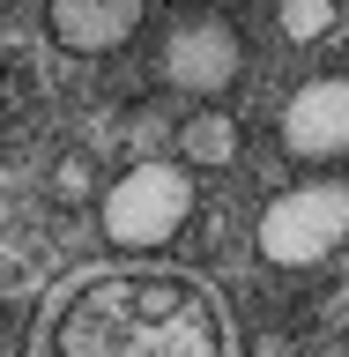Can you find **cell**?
Wrapping results in <instances>:
<instances>
[{
	"mask_svg": "<svg viewBox=\"0 0 349 357\" xmlns=\"http://www.w3.org/2000/svg\"><path fill=\"white\" fill-rule=\"evenodd\" d=\"M38 357H231V320L201 275L89 268L52 298Z\"/></svg>",
	"mask_w": 349,
	"mask_h": 357,
	"instance_id": "obj_1",
	"label": "cell"
},
{
	"mask_svg": "<svg viewBox=\"0 0 349 357\" xmlns=\"http://www.w3.org/2000/svg\"><path fill=\"white\" fill-rule=\"evenodd\" d=\"M186 208H194V178L186 172H171V164H134V172L104 194V231H111V245L149 253V245L178 238Z\"/></svg>",
	"mask_w": 349,
	"mask_h": 357,
	"instance_id": "obj_2",
	"label": "cell"
},
{
	"mask_svg": "<svg viewBox=\"0 0 349 357\" xmlns=\"http://www.w3.org/2000/svg\"><path fill=\"white\" fill-rule=\"evenodd\" d=\"M261 261L275 268H312L320 253H334V245L349 238V194L342 186H297V194L267 201L261 216Z\"/></svg>",
	"mask_w": 349,
	"mask_h": 357,
	"instance_id": "obj_3",
	"label": "cell"
},
{
	"mask_svg": "<svg viewBox=\"0 0 349 357\" xmlns=\"http://www.w3.org/2000/svg\"><path fill=\"white\" fill-rule=\"evenodd\" d=\"M238 67H245V45H238V30H231L223 15L178 22L171 45H164V82H171V89H194V97L231 89V82H238Z\"/></svg>",
	"mask_w": 349,
	"mask_h": 357,
	"instance_id": "obj_4",
	"label": "cell"
},
{
	"mask_svg": "<svg viewBox=\"0 0 349 357\" xmlns=\"http://www.w3.org/2000/svg\"><path fill=\"white\" fill-rule=\"evenodd\" d=\"M283 149L305 164H334L349 156V75H320L290 97L283 112Z\"/></svg>",
	"mask_w": 349,
	"mask_h": 357,
	"instance_id": "obj_5",
	"label": "cell"
},
{
	"mask_svg": "<svg viewBox=\"0 0 349 357\" xmlns=\"http://www.w3.org/2000/svg\"><path fill=\"white\" fill-rule=\"evenodd\" d=\"M45 30L67 52H119L141 30V8L134 0H60V8H45Z\"/></svg>",
	"mask_w": 349,
	"mask_h": 357,
	"instance_id": "obj_6",
	"label": "cell"
},
{
	"mask_svg": "<svg viewBox=\"0 0 349 357\" xmlns=\"http://www.w3.org/2000/svg\"><path fill=\"white\" fill-rule=\"evenodd\" d=\"M178 149H186V164H201V172H223V164L238 156V127H231L223 112H194V119L178 127Z\"/></svg>",
	"mask_w": 349,
	"mask_h": 357,
	"instance_id": "obj_7",
	"label": "cell"
},
{
	"mask_svg": "<svg viewBox=\"0 0 349 357\" xmlns=\"http://www.w3.org/2000/svg\"><path fill=\"white\" fill-rule=\"evenodd\" d=\"M275 22H283V38H327V30H334V8H327V0H297V8H283Z\"/></svg>",
	"mask_w": 349,
	"mask_h": 357,
	"instance_id": "obj_8",
	"label": "cell"
},
{
	"mask_svg": "<svg viewBox=\"0 0 349 357\" xmlns=\"http://www.w3.org/2000/svg\"><path fill=\"white\" fill-rule=\"evenodd\" d=\"M52 194H60V201L89 194V164H82V156H67V164H60V178H52Z\"/></svg>",
	"mask_w": 349,
	"mask_h": 357,
	"instance_id": "obj_9",
	"label": "cell"
}]
</instances>
